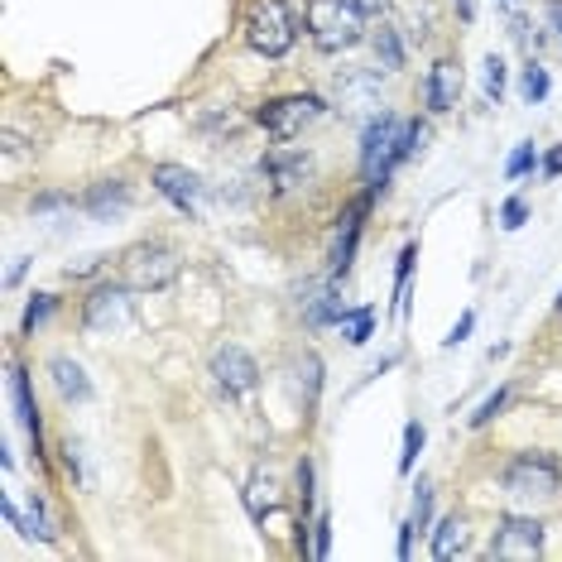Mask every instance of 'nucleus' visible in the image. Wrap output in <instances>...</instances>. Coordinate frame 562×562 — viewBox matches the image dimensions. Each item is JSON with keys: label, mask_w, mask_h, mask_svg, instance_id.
<instances>
[{"label": "nucleus", "mask_w": 562, "mask_h": 562, "mask_svg": "<svg viewBox=\"0 0 562 562\" xmlns=\"http://www.w3.org/2000/svg\"><path fill=\"white\" fill-rule=\"evenodd\" d=\"M245 43L260 59H284L298 43V15L289 0H251L245 5Z\"/></svg>", "instance_id": "1"}, {"label": "nucleus", "mask_w": 562, "mask_h": 562, "mask_svg": "<svg viewBox=\"0 0 562 562\" xmlns=\"http://www.w3.org/2000/svg\"><path fill=\"white\" fill-rule=\"evenodd\" d=\"M308 39L322 53H346L366 39V15L352 0H308Z\"/></svg>", "instance_id": "2"}, {"label": "nucleus", "mask_w": 562, "mask_h": 562, "mask_svg": "<svg viewBox=\"0 0 562 562\" xmlns=\"http://www.w3.org/2000/svg\"><path fill=\"white\" fill-rule=\"evenodd\" d=\"M178 269H183V260H178L174 245L140 241V245H130L126 260H120V279H126L130 289H140V294H159V289H168L178 279Z\"/></svg>", "instance_id": "3"}, {"label": "nucleus", "mask_w": 562, "mask_h": 562, "mask_svg": "<svg viewBox=\"0 0 562 562\" xmlns=\"http://www.w3.org/2000/svg\"><path fill=\"white\" fill-rule=\"evenodd\" d=\"M504 490L510 496H538V500H553L562 490V462L553 452H520L510 467H504Z\"/></svg>", "instance_id": "4"}, {"label": "nucleus", "mask_w": 562, "mask_h": 562, "mask_svg": "<svg viewBox=\"0 0 562 562\" xmlns=\"http://www.w3.org/2000/svg\"><path fill=\"white\" fill-rule=\"evenodd\" d=\"M322 97H312V92H294V97H274V101H265L260 111H255V120L274 135V140H294V135H303V126H312V120L322 116Z\"/></svg>", "instance_id": "5"}, {"label": "nucleus", "mask_w": 562, "mask_h": 562, "mask_svg": "<svg viewBox=\"0 0 562 562\" xmlns=\"http://www.w3.org/2000/svg\"><path fill=\"white\" fill-rule=\"evenodd\" d=\"M212 380H217V389L227 399H245L260 385V366H255V356L241 352V346H217V352H212Z\"/></svg>", "instance_id": "6"}, {"label": "nucleus", "mask_w": 562, "mask_h": 562, "mask_svg": "<svg viewBox=\"0 0 562 562\" xmlns=\"http://www.w3.org/2000/svg\"><path fill=\"white\" fill-rule=\"evenodd\" d=\"M486 553L490 558H504V562L538 558V553H544V524L524 520V514H504V520L496 524V538H490Z\"/></svg>", "instance_id": "7"}, {"label": "nucleus", "mask_w": 562, "mask_h": 562, "mask_svg": "<svg viewBox=\"0 0 562 562\" xmlns=\"http://www.w3.org/2000/svg\"><path fill=\"white\" fill-rule=\"evenodd\" d=\"M150 183H154V193L174 202L183 217H197V212H202V193H207V183H202L188 164H154Z\"/></svg>", "instance_id": "8"}, {"label": "nucleus", "mask_w": 562, "mask_h": 562, "mask_svg": "<svg viewBox=\"0 0 562 562\" xmlns=\"http://www.w3.org/2000/svg\"><path fill=\"white\" fill-rule=\"evenodd\" d=\"M130 284L126 279H101L92 294L82 298V328L87 332H106L116 322H126V308H130Z\"/></svg>", "instance_id": "9"}, {"label": "nucleus", "mask_w": 562, "mask_h": 562, "mask_svg": "<svg viewBox=\"0 0 562 562\" xmlns=\"http://www.w3.org/2000/svg\"><path fill=\"white\" fill-rule=\"evenodd\" d=\"M399 126H404V120L395 116V111H380V116L366 126V135H361V168H366V183H375V178H380V168H385L389 150H395Z\"/></svg>", "instance_id": "10"}, {"label": "nucleus", "mask_w": 562, "mask_h": 562, "mask_svg": "<svg viewBox=\"0 0 562 562\" xmlns=\"http://www.w3.org/2000/svg\"><path fill=\"white\" fill-rule=\"evenodd\" d=\"M260 174L269 178V188L274 193H294V188H303L312 178V154H303V150H269L265 159H260Z\"/></svg>", "instance_id": "11"}, {"label": "nucleus", "mask_w": 562, "mask_h": 562, "mask_svg": "<svg viewBox=\"0 0 562 562\" xmlns=\"http://www.w3.org/2000/svg\"><path fill=\"white\" fill-rule=\"evenodd\" d=\"M370 188H366V197H356L352 207L342 212V221H336V241H332V279H342L346 269L356 265V245H361V227H366V207H370Z\"/></svg>", "instance_id": "12"}, {"label": "nucleus", "mask_w": 562, "mask_h": 562, "mask_svg": "<svg viewBox=\"0 0 562 562\" xmlns=\"http://www.w3.org/2000/svg\"><path fill=\"white\" fill-rule=\"evenodd\" d=\"M130 202H135V193L126 178H101V183H92L82 193V212L92 221H120L130 212Z\"/></svg>", "instance_id": "13"}, {"label": "nucleus", "mask_w": 562, "mask_h": 562, "mask_svg": "<svg viewBox=\"0 0 562 562\" xmlns=\"http://www.w3.org/2000/svg\"><path fill=\"white\" fill-rule=\"evenodd\" d=\"M457 97H462V67H457V59H437L429 67V82H423V101H429L433 116H443L457 106Z\"/></svg>", "instance_id": "14"}, {"label": "nucleus", "mask_w": 562, "mask_h": 562, "mask_svg": "<svg viewBox=\"0 0 562 562\" xmlns=\"http://www.w3.org/2000/svg\"><path fill=\"white\" fill-rule=\"evenodd\" d=\"M241 496H245V510H251V520L265 524V520H274L279 504H284V486H279L274 471H251V481H245Z\"/></svg>", "instance_id": "15"}, {"label": "nucleus", "mask_w": 562, "mask_h": 562, "mask_svg": "<svg viewBox=\"0 0 562 562\" xmlns=\"http://www.w3.org/2000/svg\"><path fill=\"white\" fill-rule=\"evenodd\" d=\"M10 399H15L20 423H25L29 437H34V457H43V419H39V404H34L29 370L25 366H10Z\"/></svg>", "instance_id": "16"}, {"label": "nucleus", "mask_w": 562, "mask_h": 562, "mask_svg": "<svg viewBox=\"0 0 562 562\" xmlns=\"http://www.w3.org/2000/svg\"><path fill=\"white\" fill-rule=\"evenodd\" d=\"M0 514H5L10 529H20L25 538H39V544H53V538H59V534H53V520H49V510H43V500H39V496L29 500V510H20V504L5 496V504H0Z\"/></svg>", "instance_id": "17"}, {"label": "nucleus", "mask_w": 562, "mask_h": 562, "mask_svg": "<svg viewBox=\"0 0 562 562\" xmlns=\"http://www.w3.org/2000/svg\"><path fill=\"white\" fill-rule=\"evenodd\" d=\"M49 380H53V389H59L67 404H87V399H92V380H87V370L77 361H67V356H53V361H49Z\"/></svg>", "instance_id": "18"}, {"label": "nucleus", "mask_w": 562, "mask_h": 562, "mask_svg": "<svg viewBox=\"0 0 562 562\" xmlns=\"http://www.w3.org/2000/svg\"><path fill=\"white\" fill-rule=\"evenodd\" d=\"M467 548V524H462V514H447V520H437V529H433V558L437 562H447V558H457Z\"/></svg>", "instance_id": "19"}, {"label": "nucleus", "mask_w": 562, "mask_h": 562, "mask_svg": "<svg viewBox=\"0 0 562 562\" xmlns=\"http://www.w3.org/2000/svg\"><path fill=\"white\" fill-rule=\"evenodd\" d=\"M413 260H419V245H404L399 251V269H395V318L409 312V274H413Z\"/></svg>", "instance_id": "20"}, {"label": "nucleus", "mask_w": 562, "mask_h": 562, "mask_svg": "<svg viewBox=\"0 0 562 562\" xmlns=\"http://www.w3.org/2000/svg\"><path fill=\"white\" fill-rule=\"evenodd\" d=\"M375 59H380L385 73L404 67V43H399V29L395 25H380V34H375Z\"/></svg>", "instance_id": "21"}, {"label": "nucleus", "mask_w": 562, "mask_h": 562, "mask_svg": "<svg viewBox=\"0 0 562 562\" xmlns=\"http://www.w3.org/2000/svg\"><path fill=\"white\" fill-rule=\"evenodd\" d=\"M504 77H510V67H504V59H496V53H490L486 67H481V92H486L490 106H500V97H504Z\"/></svg>", "instance_id": "22"}, {"label": "nucleus", "mask_w": 562, "mask_h": 562, "mask_svg": "<svg viewBox=\"0 0 562 562\" xmlns=\"http://www.w3.org/2000/svg\"><path fill=\"white\" fill-rule=\"evenodd\" d=\"M548 87H553V82H548V67H544V63H529V67H524V77H520V97L529 101V106H538V101L548 97Z\"/></svg>", "instance_id": "23"}, {"label": "nucleus", "mask_w": 562, "mask_h": 562, "mask_svg": "<svg viewBox=\"0 0 562 562\" xmlns=\"http://www.w3.org/2000/svg\"><path fill=\"white\" fill-rule=\"evenodd\" d=\"M53 308H59V294H34L25 303V318H20V328L34 332V328H43V322L53 318Z\"/></svg>", "instance_id": "24"}, {"label": "nucleus", "mask_w": 562, "mask_h": 562, "mask_svg": "<svg viewBox=\"0 0 562 562\" xmlns=\"http://www.w3.org/2000/svg\"><path fill=\"white\" fill-rule=\"evenodd\" d=\"M346 342L352 346H366L370 342V332H375V308H356V312H346Z\"/></svg>", "instance_id": "25"}, {"label": "nucleus", "mask_w": 562, "mask_h": 562, "mask_svg": "<svg viewBox=\"0 0 562 562\" xmlns=\"http://www.w3.org/2000/svg\"><path fill=\"white\" fill-rule=\"evenodd\" d=\"M423 423H409V429H404V452H399V476H409L413 471V462H419V452H423Z\"/></svg>", "instance_id": "26"}, {"label": "nucleus", "mask_w": 562, "mask_h": 562, "mask_svg": "<svg viewBox=\"0 0 562 562\" xmlns=\"http://www.w3.org/2000/svg\"><path fill=\"white\" fill-rule=\"evenodd\" d=\"M63 471L77 481V486H92V471H87V462H82V443H73V437L63 443Z\"/></svg>", "instance_id": "27"}, {"label": "nucleus", "mask_w": 562, "mask_h": 562, "mask_svg": "<svg viewBox=\"0 0 562 562\" xmlns=\"http://www.w3.org/2000/svg\"><path fill=\"white\" fill-rule=\"evenodd\" d=\"M409 520H413V529H429V524H433V481H419V490H413V514H409Z\"/></svg>", "instance_id": "28"}, {"label": "nucleus", "mask_w": 562, "mask_h": 562, "mask_svg": "<svg viewBox=\"0 0 562 562\" xmlns=\"http://www.w3.org/2000/svg\"><path fill=\"white\" fill-rule=\"evenodd\" d=\"M538 164H544V159H538L534 144H520V150H514L510 159H504V178H524V174H534Z\"/></svg>", "instance_id": "29"}, {"label": "nucleus", "mask_w": 562, "mask_h": 562, "mask_svg": "<svg viewBox=\"0 0 562 562\" xmlns=\"http://www.w3.org/2000/svg\"><path fill=\"white\" fill-rule=\"evenodd\" d=\"M504 404H510V385H500L490 399H481V409L471 413V429H486L490 419H500V409H504Z\"/></svg>", "instance_id": "30"}, {"label": "nucleus", "mask_w": 562, "mask_h": 562, "mask_svg": "<svg viewBox=\"0 0 562 562\" xmlns=\"http://www.w3.org/2000/svg\"><path fill=\"white\" fill-rule=\"evenodd\" d=\"M524 221H529V202H524V197H504L500 202V227L504 231H520Z\"/></svg>", "instance_id": "31"}, {"label": "nucleus", "mask_w": 562, "mask_h": 562, "mask_svg": "<svg viewBox=\"0 0 562 562\" xmlns=\"http://www.w3.org/2000/svg\"><path fill=\"white\" fill-rule=\"evenodd\" d=\"M298 375H303V385H308V409H312V404H318V389H322V361L308 352L298 361Z\"/></svg>", "instance_id": "32"}, {"label": "nucleus", "mask_w": 562, "mask_h": 562, "mask_svg": "<svg viewBox=\"0 0 562 562\" xmlns=\"http://www.w3.org/2000/svg\"><path fill=\"white\" fill-rule=\"evenodd\" d=\"M298 520H312V462H298Z\"/></svg>", "instance_id": "33"}, {"label": "nucleus", "mask_w": 562, "mask_h": 562, "mask_svg": "<svg viewBox=\"0 0 562 562\" xmlns=\"http://www.w3.org/2000/svg\"><path fill=\"white\" fill-rule=\"evenodd\" d=\"M312 534H318V544H312V558H328V553H332V520H328V514H318V520H312Z\"/></svg>", "instance_id": "34"}, {"label": "nucleus", "mask_w": 562, "mask_h": 562, "mask_svg": "<svg viewBox=\"0 0 562 562\" xmlns=\"http://www.w3.org/2000/svg\"><path fill=\"white\" fill-rule=\"evenodd\" d=\"M471 328H476V312H462V318H457V328L443 336V346H447V352H452V346H462L467 336H471Z\"/></svg>", "instance_id": "35"}, {"label": "nucleus", "mask_w": 562, "mask_h": 562, "mask_svg": "<svg viewBox=\"0 0 562 562\" xmlns=\"http://www.w3.org/2000/svg\"><path fill=\"white\" fill-rule=\"evenodd\" d=\"M500 10H504V20H510V29H514V39H524V0H500Z\"/></svg>", "instance_id": "36"}, {"label": "nucleus", "mask_w": 562, "mask_h": 562, "mask_svg": "<svg viewBox=\"0 0 562 562\" xmlns=\"http://www.w3.org/2000/svg\"><path fill=\"white\" fill-rule=\"evenodd\" d=\"M544 174L548 178H562V144H553V150L544 154Z\"/></svg>", "instance_id": "37"}, {"label": "nucleus", "mask_w": 562, "mask_h": 562, "mask_svg": "<svg viewBox=\"0 0 562 562\" xmlns=\"http://www.w3.org/2000/svg\"><path fill=\"white\" fill-rule=\"evenodd\" d=\"M413 534H419V529H413V520L399 524V558H413Z\"/></svg>", "instance_id": "38"}, {"label": "nucleus", "mask_w": 562, "mask_h": 562, "mask_svg": "<svg viewBox=\"0 0 562 562\" xmlns=\"http://www.w3.org/2000/svg\"><path fill=\"white\" fill-rule=\"evenodd\" d=\"M548 29H553L562 43V0H548Z\"/></svg>", "instance_id": "39"}, {"label": "nucleus", "mask_w": 562, "mask_h": 562, "mask_svg": "<svg viewBox=\"0 0 562 562\" xmlns=\"http://www.w3.org/2000/svg\"><path fill=\"white\" fill-rule=\"evenodd\" d=\"M73 197H63V193H49V197H39L34 202V212H53V207H67Z\"/></svg>", "instance_id": "40"}, {"label": "nucleus", "mask_w": 562, "mask_h": 562, "mask_svg": "<svg viewBox=\"0 0 562 562\" xmlns=\"http://www.w3.org/2000/svg\"><path fill=\"white\" fill-rule=\"evenodd\" d=\"M356 10H361V15H380V10H385V0H352Z\"/></svg>", "instance_id": "41"}, {"label": "nucleus", "mask_w": 562, "mask_h": 562, "mask_svg": "<svg viewBox=\"0 0 562 562\" xmlns=\"http://www.w3.org/2000/svg\"><path fill=\"white\" fill-rule=\"evenodd\" d=\"M452 5H457V15H462V20L476 15V0H452Z\"/></svg>", "instance_id": "42"}, {"label": "nucleus", "mask_w": 562, "mask_h": 562, "mask_svg": "<svg viewBox=\"0 0 562 562\" xmlns=\"http://www.w3.org/2000/svg\"><path fill=\"white\" fill-rule=\"evenodd\" d=\"M558 308H562V294H558Z\"/></svg>", "instance_id": "43"}]
</instances>
